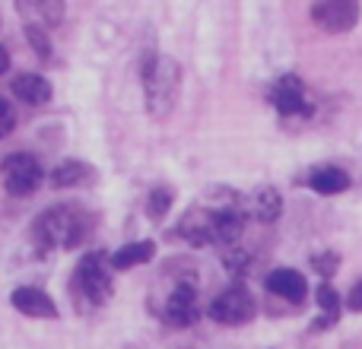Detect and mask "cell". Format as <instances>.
I'll list each match as a JSON object with an SVG mask.
<instances>
[{
	"instance_id": "cell-1",
	"label": "cell",
	"mask_w": 362,
	"mask_h": 349,
	"mask_svg": "<svg viewBox=\"0 0 362 349\" xmlns=\"http://www.w3.org/2000/svg\"><path fill=\"white\" fill-rule=\"evenodd\" d=\"M89 225H93V216L86 210L57 203L51 210L38 213L29 232L38 251H70L89 235Z\"/></svg>"
},
{
	"instance_id": "cell-2",
	"label": "cell",
	"mask_w": 362,
	"mask_h": 349,
	"mask_svg": "<svg viewBox=\"0 0 362 349\" xmlns=\"http://www.w3.org/2000/svg\"><path fill=\"white\" fill-rule=\"evenodd\" d=\"M112 254H105V251H89L80 257L74 276H70V295H74L80 312H95L112 299Z\"/></svg>"
},
{
	"instance_id": "cell-3",
	"label": "cell",
	"mask_w": 362,
	"mask_h": 349,
	"mask_svg": "<svg viewBox=\"0 0 362 349\" xmlns=\"http://www.w3.org/2000/svg\"><path fill=\"white\" fill-rule=\"evenodd\" d=\"M181 93V67L169 54L153 51L144 61V102L150 118L163 121L175 112V102Z\"/></svg>"
},
{
	"instance_id": "cell-4",
	"label": "cell",
	"mask_w": 362,
	"mask_h": 349,
	"mask_svg": "<svg viewBox=\"0 0 362 349\" xmlns=\"http://www.w3.org/2000/svg\"><path fill=\"white\" fill-rule=\"evenodd\" d=\"M163 321L172 327H191L200 318V292L194 276H178L163 302Z\"/></svg>"
},
{
	"instance_id": "cell-5",
	"label": "cell",
	"mask_w": 362,
	"mask_h": 349,
	"mask_svg": "<svg viewBox=\"0 0 362 349\" xmlns=\"http://www.w3.org/2000/svg\"><path fill=\"white\" fill-rule=\"evenodd\" d=\"M206 314H210L216 324L242 327V324H248V321L257 314V305H255V295L248 292V286L235 283V286H229V289H223V292L213 295Z\"/></svg>"
},
{
	"instance_id": "cell-6",
	"label": "cell",
	"mask_w": 362,
	"mask_h": 349,
	"mask_svg": "<svg viewBox=\"0 0 362 349\" xmlns=\"http://www.w3.org/2000/svg\"><path fill=\"white\" fill-rule=\"evenodd\" d=\"M0 178H4L6 194L13 197H29L42 187L45 181V169L38 165V159L32 153H10L0 162Z\"/></svg>"
},
{
	"instance_id": "cell-7",
	"label": "cell",
	"mask_w": 362,
	"mask_h": 349,
	"mask_svg": "<svg viewBox=\"0 0 362 349\" xmlns=\"http://www.w3.org/2000/svg\"><path fill=\"white\" fill-rule=\"evenodd\" d=\"M359 16L362 10L356 0H321V4H312V23L318 29L331 32V35L350 32L359 23Z\"/></svg>"
},
{
	"instance_id": "cell-8",
	"label": "cell",
	"mask_w": 362,
	"mask_h": 349,
	"mask_svg": "<svg viewBox=\"0 0 362 349\" xmlns=\"http://www.w3.org/2000/svg\"><path fill=\"white\" fill-rule=\"evenodd\" d=\"M267 95H270V105H274L280 114H286V118L312 112V105H308V99H305V83H302V76H296V73H283L280 80L270 86Z\"/></svg>"
},
{
	"instance_id": "cell-9",
	"label": "cell",
	"mask_w": 362,
	"mask_h": 349,
	"mask_svg": "<svg viewBox=\"0 0 362 349\" xmlns=\"http://www.w3.org/2000/svg\"><path fill=\"white\" fill-rule=\"evenodd\" d=\"M213 225H216V210L206 206V203H200V206L194 203L191 210L178 219L175 232H178V238H185L187 244L204 248V244H213Z\"/></svg>"
},
{
	"instance_id": "cell-10",
	"label": "cell",
	"mask_w": 362,
	"mask_h": 349,
	"mask_svg": "<svg viewBox=\"0 0 362 349\" xmlns=\"http://www.w3.org/2000/svg\"><path fill=\"white\" fill-rule=\"evenodd\" d=\"M242 206H245V216L255 219V223H276L283 213V194L270 184L255 187L248 197H242Z\"/></svg>"
},
{
	"instance_id": "cell-11",
	"label": "cell",
	"mask_w": 362,
	"mask_h": 349,
	"mask_svg": "<svg viewBox=\"0 0 362 349\" xmlns=\"http://www.w3.org/2000/svg\"><path fill=\"white\" fill-rule=\"evenodd\" d=\"M10 305L16 308L19 314L25 318H57V305L45 289H35V286H19L10 292Z\"/></svg>"
},
{
	"instance_id": "cell-12",
	"label": "cell",
	"mask_w": 362,
	"mask_h": 349,
	"mask_svg": "<svg viewBox=\"0 0 362 349\" xmlns=\"http://www.w3.org/2000/svg\"><path fill=\"white\" fill-rule=\"evenodd\" d=\"M267 289L274 295H280L283 302H289V305H302L308 295V283L305 276L299 273V270L293 267H276L267 273Z\"/></svg>"
},
{
	"instance_id": "cell-13",
	"label": "cell",
	"mask_w": 362,
	"mask_h": 349,
	"mask_svg": "<svg viewBox=\"0 0 362 349\" xmlns=\"http://www.w3.org/2000/svg\"><path fill=\"white\" fill-rule=\"evenodd\" d=\"M48 181L51 187H89L99 181V172L89 162H83V159H64V162H57L51 169Z\"/></svg>"
},
{
	"instance_id": "cell-14",
	"label": "cell",
	"mask_w": 362,
	"mask_h": 349,
	"mask_svg": "<svg viewBox=\"0 0 362 349\" xmlns=\"http://www.w3.org/2000/svg\"><path fill=\"white\" fill-rule=\"evenodd\" d=\"M10 89L19 102H25V105H32V108L51 102V95H54L51 83L45 80L42 73H19L16 80H10Z\"/></svg>"
},
{
	"instance_id": "cell-15",
	"label": "cell",
	"mask_w": 362,
	"mask_h": 349,
	"mask_svg": "<svg viewBox=\"0 0 362 349\" xmlns=\"http://www.w3.org/2000/svg\"><path fill=\"white\" fill-rule=\"evenodd\" d=\"M305 184L312 187L315 194H325V197H334V194H344L346 187L353 184L350 174L344 169H337V165H315L312 172H308Z\"/></svg>"
},
{
	"instance_id": "cell-16",
	"label": "cell",
	"mask_w": 362,
	"mask_h": 349,
	"mask_svg": "<svg viewBox=\"0 0 362 349\" xmlns=\"http://www.w3.org/2000/svg\"><path fill=\"white\" fill-rule=\"evenodd\" d=\"M153 257H156V242H153V238H146V242H131L112 254V267L134 270V267H140V264H150Z\"/></svg>"
},
{
	"instance_id": "cell-17",
	"label": "cell",
	"mask_w": 362,
	"mask_h": 349,
	"mask_svg": "<svg viewBox=\"0 0 362 349\" xmlns=\"http://www.w3.org/2000/svg\"><path fill=\"white\" fill-rule=\"evenodd\" d=\"M172 200H175V191H172V187H153V191L146 194V216L156 219V223L165 219Z\"/></svg>"
},
{
	"instance_id": "cell-18",
	"label": "cell",
	"mask_w": 362,
	"mask_h": 349,
	"mask_svg": "<svg viewBox=\"0 0 362 349\" xmlns=\"http://www.w3.org/2000/svg\"><path fill=\"white\" fill-rule=\"evenodd\" d=\"M315 302H318V308H321L325 318L340 321V295H337V289H334L331 283H321V286L315 289Z\"/></svg>"
},
{
	"instance_id": "cell-19",
	"label": "cell",
	"mask_w": 362,
	"mask_h": 349,
	"mask_svg": "<svg viewBox=\"0 0 362 349\" xmlns=\"http://www.w3.org/2000/svg\"><path fill=\"white\" fill-rule=\"evenodd\" d=\"M25 38H29V45H32V51H35L42 61H48L51 57V38H48V32H45V25H38V23H29L25 25Z\"/></svg>"
},
{
	"instance_id": "cell-20",
	"label": "cell",
	"mask_w": 362,
	"mask_h": 349,
	"mask_svg": "<svg viewBox=\"0 0 362 349\" xmlns=\"http://www.w3.org/2000/svg\"><path fill=\"white\" fill-rule=\"evenodd\" d=\"M19 10L25 13V16H38V19H45V25H54V23H61V16H64V6L61 4H23Z\"/></svg>"
},
{
	"instance_id": "cell-21",
	"label": "cell",
	"mask_w": 362,
	"mask_h": 349,
	"mask_svg": "<svg viewBox=\"0 0 362 349\" xmlns=\"http://www.w3.org/2000/svg\"><path fill=\"white\" fill-rule=\"evenodd\" d=\"M312 270L325 276V283H327L340 270V254L337 251H321V254H312Z\"/></svg>"
},
{
	"instance_id": "cell-22",
	"label": "cell",
	"mask_w": 362,
	"mask_h": 349,
	"mask_svg": "<svg viewBox=\"0 0 362 349\" xmlns=\"http://www.w3.org/2000/svg\"><path fill=\"white\" fill-rule=\"evenodd\" d=\"M223 264H226V270H229L232 276H242V273H248L251 270V254H245V251H238V248H226Z\"/></svg>"
},
{
	"instance_id": "cell-23",
	"label": "cell",
	"mask_w": 362,
	"mask_h": 349,
	"mask_svg": "<svg viewBox=\"0 0 362 349\" xmlns=\"http://www.w3.org/2000/svg\"><path fill=\"white\" fill-rule=\"evenodd\" d=\"M13 127H16V112H13V105L0 95V140L10 137Z\"/></svg>"
},
{
	"instance_id": "cell-24",
	"label": "cell",
	"mask_w": 362,
	"mask_h": 349,
	"mask_svg": "<svg viewBox=\"0 0 362 349\" xmlns=\"http://www.w3.org/2000/svg\"><path fill=\"white\" fill-rule=\"evenodd\" d=\"M346 308H350V312H356V314H362V276L350 286V292H346Z\"/></svg>"
},
{
	"instance_id": "cell-25",
	"label": "cell",
	"mask_w": 362,
	"mask_h": 349,
	"mask_svg": "<svg viewBox=\"0 0 362 349\" xmlns=\"http://www.w3.org/2000/svg\"><path fill=\"white\" fill-rule=\"evenodd\" d=\"M6 70H10V51H6L4 45H0V76H4Z\"/></svg>"
}]
</instances>
